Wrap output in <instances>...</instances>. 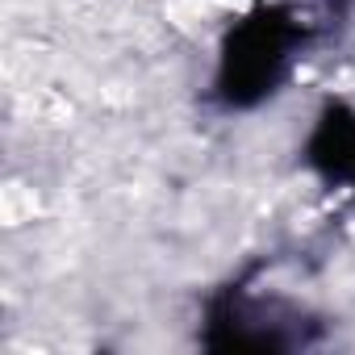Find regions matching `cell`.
<instances>
[{"label":"cell","instance_id":"1","mask_svg":"<svg viewBox=\"0 0 355 355\" xmlns=\"http://www.w3.org/2000/svg\"><path fill=\"white\" fill-rule=\"evenodd\" d=\"M297 42H301V26L288 17V9H259L247 21H239L222 46V63L214 80L218 101L226 109H251L268 101L288 76Z\"/></svg>","mask_w":355,"mask_h":355},{"label":"cell","instance_id":"2","mask_svg":"<svg viewBox=\"0 0 355 355\" xmlns=\"http://www.w3.org/2000/svg\"><path fill=\"white\" fill-rule=\"evenodd\" d=\"M309 167L330 184L355 189V113L347 105H326L309 142H305Z\"/></svg>","mask_w":355,"mask_h":355}]
</instances>
